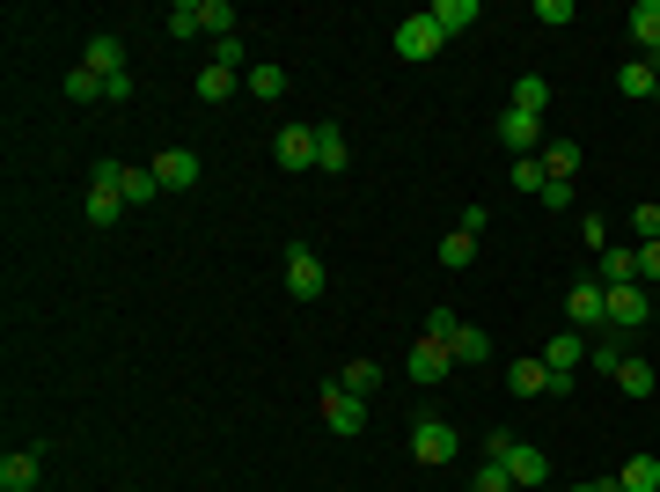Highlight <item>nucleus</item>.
<instances>
[{"label": "nucleus", "instance_id": "36", "mask_svg": "<svg viewBox=\"0 0 660 492\" xmlns=\"http://www.w3.org/2000/svg\"><path fill=\"white\" fill-rule=\"evenodd\" d=\"M632 258H638V287H660V236L653 243H638Z\"/></svg>", "mask_w": 660, "mask_h": 492}, {"label": "nucleus", "instance_id": "29", "mask_svg": "<svg viewBox=\"0 0 660 492\" xmlns=\"http://www.w3.org/2000/svg\"><path fill=\"white\" fill-rule=\"evenodd\" d=\"M616 485L624 492H660V456H632V464L616 470Z\"/></svg>", "mask_w": 660, "mask_h": 492}, {"label": "nucleus", "instance_id": "37", "mask_svg": "<svg viewBox=\"0 0 660 492\" xmlns=\"http://www.w3.org/2000/svg\"><path fill=\"white\" fill-rule=\"evenodd\" d=\"M572 15H580L572 0H536V23H543V30H565V23H572Z\"/></svg>", "mask_w": 660, "mask_h": 492}, {"label": "nucleus", "instance_id": "14", "mask_svg": "<svg viewBox=\"0 0 660 492\" xmlns=\"http://www.w3.org/2000/svg\"><path fill=\"white\" fill-rule=\"evenodd\" d=\"M543 368H558V375H572V368H587V331H572V323H565L558 339L543 345Z\"/></svg>", "mask_w": 660, "mask_h": 492}, {"label": "nucleus", "instance_id": "42", "mask_svg": "<svg viewBox=\"0 0 660 492\" xmlns=\"http://www.w3.org/2000/svg\"><path fill=\"white\" fill-rule=\"evenodd\" d=\"M132 89H140V81H132V75H118V81H103V103H132Z\"/></svg>", "mask_w": 660, "mask_h": 492}, {"label": "nucleus", "instance_id": "30", "mask_svg": "<svg viewBox=\"0 0 660 492\" xmlns=\"http://www.w3.org/2000/svg\"><path fill=\"white\" fill-rule=\"evenodd\" d=\"M543 103H551V81H543V75H521V81H513V103H507V111H529V118H543Z\"/></svg>", "mask_w": 660, "mask_h": 492}, {"label": "nucleus", "instance_id": "28", "mask_svg": "<svg viewBox=\"0 0 660 492\" xmlns=\"http://www.w3.org/2000/svg\"><path fill=\"white\" fill-rule=\"evenodd\" d=\"M543 176L572 184V176H580V148H572V140H543Z\"/></svg>", "mask_w": 660, "mask_h": 492}, {"label": "nucleus", "instance_id": "4", "mask_svg": "<svg viewBox=\"0 0 660 492\" xmlns=\"http://www.w3.org/2000/svg\"><path fill=\"white\" fill-rule=\"evenodd\" d=\"M404 375H412L418 390H433V382H448V375H455V353H448V339H433V331H426V339L412 345V361H404Z\"/></svg>", "mask_w": 660, "mask_h": 492}, {"label": "nucleus", "instance_id": "18", "mask_svg": "<svg viewBox=\"0 0 660 492\" xmlns=\"http://www.w3.org/2000/svg\"><path fill=\"white\" fill-rule=\"evenodd\" d=\"M624 361H632V345L616 339V331H594V339H587V368L594 375H616Z\"/></svg>", "mask_w": 660, "mask_h": 492}, {"label": "nucleus", "instance_id": "7", "mask_svg": "<svg viewBox=\"0 0 660 492\" xmlns=\"http://www.w3.org/2000/svg\"><path fill=\"white\" fill-rule=\"evenodd\" d=\"M602 301H610V331H638V323L653 317V287H602Z\"/></svg>", "mask_w": 660, "mask_h": 492}, {"label": "nucleus", "instance_id": "35", "mask_svg": "<svg viewBox=\"0 0 660 492\" xmlns=\"http://www.w3.org/2000/svg\"><path fill=\"white\" fill-rule=\"evenodd\" d=\"M67 96H73V103H96V96H103V75H89V67H73V75H67Z\"/></svg>", "mask_w": 660, "mask_h": 492}, {"label": "nucleus", "instance_id": "8", "mask_svg": "<svg viewBox=\"0 0 660 492\" xmlns=\"http://www.w3.org/2000/svg\"><path fill=\"white\" fill-rule=\"evenodd\" d=\"M81 67H89V75H103V81L132 75V59H125V37H118V30H96V37L81 45Z\"/></svg>", "mask_w": 660, "mask_h": 492}, {"label": "nucleus", "instance_id": "43", "mask_svg": "<svg viewBox=\"0 0 660 492\" xmlns=\"http://www.w3.org/2000/svg\"><path fill=\"white\" fill-rule=\"evenodd\" d=\"M632 228L646 236V243H653V236H660V206H638V214H632Z\"/></svg>", "mask_w": 660, "mask_h": 492}, {"label": "nucleus", "instance_id": "16", "mask_svg": "<svg viewBox=\"0 0 660 492\" xmlns=\"http://www.w3.org/2000/svg\"><path fill=\"white\" fill-rule=\"evenodd\" d=\"M616 89H624V96H632V103H646V96H653V89H660V67H653V59H638V52H632V59L616 67Z\"/></svg>", "mask_w": 660, "mask_h": 492}, {"label": "nucleus", "instance_id": "24", "mask_svg": "<svg viewBox=\"0 0 660 492\" xmlns=\"http://www.w3.org/2000/svg\"><path fill=\"white\" fill-rule=\"evenodd\" d=\"M345 162H352V148H345V133H338V125H316V170H323V176H338Z\"/></svg>", "mask_w": 660, "mask_h": 492}, {"label": "nucleus", "instance_id": "3", "mask_svg": "<svg viewBox=\"0 0 660 492\" xmlns=\"http://www.w3.org/2000/svg\"><path fill=\"white\" fill-rule=\"evenodd\" d=\"M455 448H463V434L448 426V419H418L412 426V456L426 470H440V464H455Z\"/></svg>", "mask_w": 660, "mask_h": 492}, {"label": "nucleus", "instance_id": "2", "mask_svg": "<svg viewBox=\"0 0 660 492\" xmlns=\"http://www.w3.org/2000/svg\"><path fill=\"white\" fill-rule=\"evenodd\" d=\"M390 45H396V59H412V67H426V59H440V45H448V37H440V23H433V15H404Z\"/></svg>", "mask_w": 660, "mask_h": 492}, {"label": "nucleus", "instance_id": "39", "mask_svg": "<svg viewBox=\"0 0 660 492\" xmlns=\"http://www.w3.org/2000/svg\"><path fill=\"white\" fill-rule=\"evenodd\" d=\"M513 184H521V192H543V184H551V176H543V155H529V162H513Z\"/></svg>", "mask_w": 660, "mask_h": 492}, {"label": "nucleus", "instance_id": "20", "mask_svg": "<svg viewBox=\"0 0 660 492\" xmlns=\"http://www.w3.org/2000/svg\"><path fill=\"white\" fill-rule=\"evenodd\" d=\"M243 89H250V96H257V103H279V96H287V89H293V81H287V67H271V59H257V67H250V75H243Z\"/></svg>", "mask_w": 660, "mask_h": 492}, {"label": "nucleus", "instance_id": "19", "mask_svg": "<svg viewBox=\"0 0 660 492\" xmlns=\"http://www.w3.org/2000/svg\"><path fill=\"white\" fill-rule=\"evenodd\" d=\"M118 192H125V206H147V198H162V176H154V162H125Z\"/></svg>", "mask_w": 660, "mask_h": 492}, {"label": "nucleus", "instance_id": "5", "mask_svg": "<svg viewBox=\"0 0 660 492\" xmlns=\"http://www.w3.org/2000/svg\"><path fill=\"white\" fill-rule=\"evenodd\" d=\"M271 162L287 176L316 170V125H279V133H271Z\"/></svg>", "mask_w": 660, "mask_h": 492}, {"label": "nucleus", "instance_id": "17", "mask_svg": "<svg viewBox=\"0 0 660 492\" xmlns=\"http://www.w3.org/2000/svg\"><path fill=\"white\" fill-rule=\"evenodd\" d=\"M81 214H89V228H118V214H125V192H118V184H89Z\"/></svg>", "mask_w": 660, "mask_h": 492}, {"label": "nucleus", "instance_id": "31", "mask_svg": "<svg viewBox=\"0 0 660 492\" xmlns=\"http://www.w3.org/2000/svg\"><path fill=\"white\" fill-rule=\"evenodd\" d=\"M440 265H448V272L477 265V236H463V228H448V236H440Z\"/></svg>", "mask_w": 660, "mask_h": 492}, {"label": "nucleus", "instance_id": "12", "mask_svg": "<svg viewBox=\"0 0 660 492\" xmlns=\"http://www.w3.org/2000/svg\"><path fill=\"white\" fill-rule=\"evenodd\" d=\"M624 23H632V45H638V59H653V67H660V0H638V8L624 15Z\"/></svg>", "mask_w": 660, "mask_h": 492}, {"label": "nucleus", "instance_id": "21", "mask_svg": "<svg viewBox=\"0 0 660 492\" xmlns=\"http://www.w3.org/2000/svg\"><path fill=\"white\" fill-rule=\"evenodd\" d=\"M426 15H433V23H440V37H463V30L477 23V15H485V8H477V0H433V8H426Z\"/></svg>", "mask_w": 660, "mask_h": 492}, {"label": "nucleus", "instance_id": "10", "mask_svg": "<svg viewBox=\"0 0 660 492\" xmlns=\"http://www.w3.org/2000/svg\"><path fill=\"white\" fill-rule=\"evenodd\" d=\"M323 419H331V434H367V397H345L338 382H323Z\"/></svg>", "mask_w": 660, "mask_h": 492}, {"label": "nucleus", "instance_id": "23", "mask_svg": "<svg viewBox=\"0 0 660 492\" xmlns=\"http://www.w3.org/2000/svg\"><path fill=\"white\" fill-rule=\"evenodd\" d=\"M331 382H338L345 397H374V390H382V368H374V361H345Z\"/></svg>", "mask_w": 660, "mask_h": 492}, {"label": "nucleus", "instance_id": "13", "mask_svg": "<svg viewBox=\"0 0 660 492\" xmlns=\"http://www.w3.org/2000/svg\"><path fill=\"white\" fill-rule=\"evenodd\" d=\"M37 464H45L37 448H8L0 456V492H37Z\"/></svg>", "mask_w": 660, "mask_h": 492}, {"label": "nucleus", "instance_id": "34", "mask_svg": "<svg viewBox=\"0 0 660 492\" xmlns=\"http://www.w3.org/2000/svg\"><path fill=\"white\" fill-rule=\"evenodd\" d=\"M243 59H250L243 30H228V37H213V67H228V75H243Z\"/></svg>", "mask_w": 660, "mask_h": 492}, {"label": "nucleus", "instance_id": "6", "mask_svg": "<svg viewBox=\"0 0 660 492\" xmlns=\"http://www.w3.org/2000/svg\"><path fill=\"white\" fill-rule=\"evenodd\" d=\"M565 323H572V331H610V301H602V279H572V295H565Z\"/></svg>", "mask_w": 660, "mask_h": 492}, {"label": "nucleus", "instance_id": "32", "mask_svg": "<svg viewBox=\"0 0 660 492\" xmlns=\"http://www.w3.org/2000/svg\"><path fill=\"white\" fill-rule=\"evenodd\" d=\"M632 279H638V258H632V250H602V287H632Z\"/></svg>", "mask_w": 660, "mask_h": 492}, {"label": "nucleus", "instance_id": "38", "mask_svg": "<svg viewBox=\"0 0 660 492\" xmlns=\"http://www.w3.org/2000/svg\"><path fill=\"white\" fill-rule=\"evenodd\" d=\"M470 492H513V470H507V464H485V470H477V485H470Z\"/></svg>", "mask_w": 660, "mask_h": 492}, {"label": "nucleus", "instance_id": "46", "mask_svg": "<svg viewBox=\"0 0 660 492\" xmlns=\"http://www.w3.org/2000/svg\"><path fill=\"white\" fill-rule=\"evenodd\" d=\"M543 492H551V485H543Z\"/></svg>", "mask_w": 660, "mask_h": 492}, {"label": "nucleus", "instance_id": "27", "mask_svg": "<svg viewBox=\"0 0 660 492\" xmlns=\"http://www.w3.org/2000/svg\"><path fill=\"white\" fill-rule=\"evenodd\" d=\"M235 89H243V75H228V67H213V59L198 67V103H228Z\"/></svg>", "mask_w": 660, "mask_h": 492}, {"label": "nucleus", "instance_id": "33", "mask_svg": "<svg viewBox=\"0 0 660 492\" xmlns=\"http://www.w3.org/2000/svg\"><path fill=\"white\" fill-rule=\"evenodd\" d=\"M198 30H206V37H228V30H235V8H228V0H198Z\"/></svg>", "mask_w": 660, "mask_h": 492}, {"label": "nucleus", "instance_id": "40", "mask_svg": "<svg viewBox=\"0 0 660 492\" xmlns=\"http://www.w3.org/2000/svg\"><path fill=\"white\" fill-rule=\"evenodd\" d=\"M543 206H551V214H572V206H580V192H572V184H558V176H551V184H543Z\"/></svg>", "mask_w": 660, "mask_h": 492}, {"label": "nucleus", "instance_id": "1", "mask_svg": "<svg viewBox=\"0 0 660 492\" xmlns=\"http://www.w3.org/2000/svg\"><path fill=\"white\" fill-rule=\"evenodd\" d=\"M323 287H331V265H323L309 243H287V295L293 301H323Z\"/></svg>", "mask_w": 660, "mask_h": 492}, {"label": "nucleus", "instance_id": "41", "mask_svg": "<svg viewBox=\"0 0 660 492\" xmlns=\"http://www.w3.org/2000/svg\"><path fill=\"white\" fill-rule=\"evenodd\" d=\"M485 221H491V214H485V198H477V206H463V221H455V228H463V236H485Z\"/></svg>", "mask_w": 660, "mask_h": 492}, {"label": "nucleus", "instance_id": "25", "mask_svg": "<svg viewBox=\"0 0 660 492\" xmlns=\"http://www.w3.org/2000/svg\"><path fill=\"white\" fill-rule=\"evenodd\" d=\"M616 390H624V397H653V390H660V368H653V361H638V353H632V361L616 368Z\"/></svg>", "mask_w": 660, "mask_h": 492}, {"label": "nucleus", "instance_id": "9", "mask_svg": "<svg viewBox=\"0 0 660 492\" xmlns=\"http://www.w3.org/2000/svg\"><path fill=\"white\" fill-rule=\"evenodd\" d=\"M499 148H513V162H529V155L543 148V118H529V111H499Z\"/></svg>", "mask_w": 660, "mask_h": 492}, {"label": "nucleus", "instance_id": "26", "mask_svg": "<svg viewBox=\"0 0 660 492\" xmlns=\"http://www.w3.org/2000/svg\"><path fill=\"white\" fill-rule=\"evenodd\" d=\"M507 390L513 397H551V368H543V361H513V368H507Z\"/></svg>", "mask_w": 660, "mask_h": 492}, {"label": "nucleus", "instance_id": "44", "mask_svg": "<svg viewBox=\"0 0 660 492\" xmlns=\"http://www.w3.org/2000/svg\"><path fill=\"white\" fill-rule=\"evenodd\" d=\"M565 492H624L616 478H580V485H565Z\"/></svg>", "mask_w": 660, "mask_h": 492}, {"label": "nucleus", "instance_id": "45", "mask_svg": "<svg viewBox=\"0 0 660 492\" xmlns=\"http://www.w3.org/2000/svg\"><path fill=\"white\" fill-rule=\"evenodd\" d=\"M653 103H660V89H653Z\"/></svg>", "mask_w": 660, "mask_h": 492}, {"label": "nucleus", "instance_id": "11", "mask_svg": "<svg viewBox=\"0 0 660 492\" xmlns=\"http://www.w3.org/2000/svg\"><path fill=\"white\" fill-rule=\"evenodd\" d=\"M507 470H513V492H543V478H551V456H543L536 442H513Z\"/></svg>", "mask_w": 660, "mask_h": 492}, {"label": "nucleus", "instance_id": "15", "mask_svg": "<svg viewBox=\"0 0 660 492\" xmlns=\"http://www.w3.org/2000/svg\"><path fill=\"white\" fill-rule=\"evenodd\" d=\"M154 176H162V192H192V184H198V155L192 148L154 155Z\"/></svg>", "mask_w": 660, "mask_h": 492}, {"label": "nucleus", "instance_id": "22", "mask_svg": "<svg viewBox=\"0 0 660 492\" xmlns=\"http://www.w3.org/2000/svg\"><path fill=\"white\" fill-rule=\"evenodd\" d=\"M448 353H455V368H477V361H491V339L477 331V323H455V339H448Z\"/></svg>", "mask_w": 660, "mask_h": 492}]
</instances>
